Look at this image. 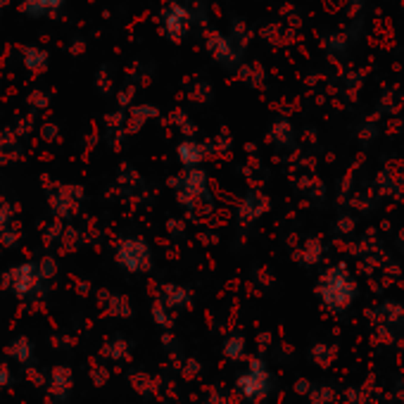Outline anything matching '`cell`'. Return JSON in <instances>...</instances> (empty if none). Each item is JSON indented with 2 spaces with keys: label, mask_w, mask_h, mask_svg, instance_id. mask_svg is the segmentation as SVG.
<instances>
[{
  "label": "cell",
  "mask_w": 404,
  "mask_h": 404,
  "mask_svg": "<svg viewBox=\"0 0 404 404\" xmlns=\"http://www.w3.org/2000/svg\"><path fill=\"white\" fill-rule=\"evenodd\" d=\"M178 159L183 162L188 169H195V164H200V162L204 159V150L197 143H183L181 148H178Z\"/></svg>",
  "instance_id": "obj_6"
},
{
  "label": "cell",
  "mask_w": 404,
  "mask_h": 404,
  "mask_svg": "<svg viewBox=\"0 0 404 404\" xmlns=\"http://www.w3.org/2000/svg\"><path fill=\"white\" fill-rule=\"evenodd\" d=\"M152 316L162 323V326H169V316H167V312H164V304H155Z\"/></svg>",
  "instance_id": "obj_10"
},
{
  "label": "cell",
  "mask_w": 404,
  "mask_h": 404,
  "mask_svg": "<svg viewBox=\"0 0 404 404\" xmlns=\"http://www.w3.org/2000/svg\"><path fill=\"white\" fill-rule=\"evenodd\" d=\"M238 390L252 402H259L262 397L269 395L271 376L266 374V369L262 366L259 359H252V362H250V371H247V374L238 381Z\"/></svg>",
  "instance_id": "obj_3"
},
{
  "label": "cell",
  "mask_w": 404,
  "mask_h": 404,
  "mask_svg": "<svg viewBox=\"0 0 404 404\" xmlns=\"http://www.w3.org/2000/svg\"><path fill=\"white\" fill-rule=\"evenodd\" d=\"M48 55L41 48H24V62H27L29 70H43Z\"/></svg>",
  "instance_id": "obj_7"
},
{
  "label": "cell",
  "mask_w": 404,
  "mask_h": 404,
  "mask_svg": "<svg viewBox=\"0 0 404 404\" xmlns=\"http://www.w3.org/2000/svg\"><path fill=\"white\" fill-rule=\"evenodd\" d=\"M169 185L178 188V200H181L188 209H195L197 202L207 200L209 202V193H207V176L200 169H188L181 178L169 181Z\"/></svg>",
  "instance_id": "obj_2"
},
{
  "label": "cell",
  "mask_w": 404,
  "mask_h": 404,
  "mask_svg": "<svg viewBox=\"0 0 404 404\" xmlns=\"http://www.w3.org/2000/svg\"><path fill=\"white\" fill-rule=\"evenodd\" d=\"M62 3H65V0H24L22 12L31 17H41V15H46V12L60 10Z\"/></svg>",
  "instance_id": "obj_5"
},
{
  "label": "cell",
  "mask_w": 404,
  "mask_h": 404,
  "mask_svg": "<svg viewBox=\"0 0 404 404\" xmlns=\"http://www.w3.org/2000/svg\"><path fill=\"white\" fill-rule=\"evenodd\" d=\"M117 259L129 271H148L150 269V250L143 240H124L117 250Z\"/></svg>",
  "instance_id": "obj_4"
},
{
  "label": "cell",
  "mask_w": 404,
  "mask_h": 404,
  "mask_svg": "<svg viewBox=\"0 0 404 404\" xmlns=\"http://www.w3.org/2000/svg\"><path fill=\"white\" fill-rule=\"evenodd\" d=\"M5 3H8V0H0V5H5Z\"/></svg>",
  "instance_id": "obj_11"
},
{
  "label": "cell",
  "mask_w": 404,
  "mask_h": 404,
  "mask_svg": "<svg viewBox=\"0 0 404 404\" xmlns=\"http://www.w3.org/2000/svg\"><path fill=\"white\" fill-rule=\"evenodd\" d=\"M188 304V293L181 288L167 285V307H185Z\"/></svg>",
  "instance_id": "obj_8"
},
{
  "label": "cell",
  "mask_w": 404,
  "mask_h": 404,
  "mask_svg": "<svg viewBox=\"0 0 404 404\" xmlns=\"http://www.w3.org/2000/svg\"><path fill=\"white\" fill-rule=\"evenodd\" d=\"M226 357H231V359H240L242 357V352H245V343H242V338H228L226 340Z\"/></svg>",
  "instance_id": "obj_9"
},
{
  "label": "cell",
  "mask_w": 404,
  "mask_h": 404,
  "mask_svg": "<svg viewBox=\"0 0 404 404\" xmlns=\"http://www.w3.org/2000/svg\"><path fill=\"white\" fill-rule=\"evenodd\" d=\"M319 295L323 304L333 312H345L352 304L354 295H357V285H354L352 276L347 273L343 264L333 266L321 276L319 281Z\"/></svg>",
  "instance_id": "obj_1"
}]
</instances>
